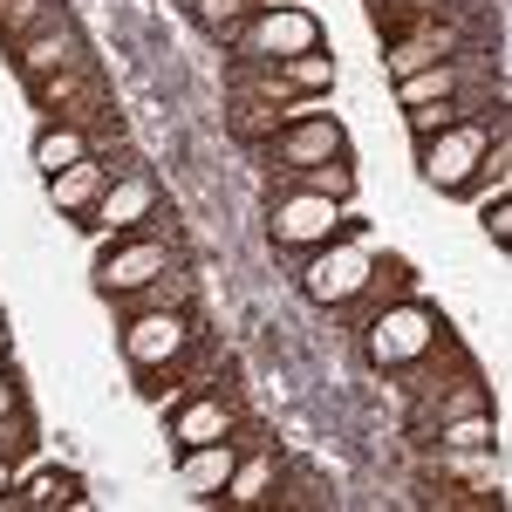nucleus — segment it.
Listing matches in <instances>:
<instances>
[{
    "mask_svg": "<svg viewBox=\"0 0 512 512\" xmlns=\"http://www.w3.org/2000/svg\"><path fill=\"white\" fill-rule=\"evenodd\" d=\"M342 226H349V205L328 192H301V185H287L267 212V239L287 246V253H315L328 239H342Z\"/></svg>",
    "mask_w": 512,
    "mask_h": 512,
    "instance_id": "obj_1",
    "label": "nucleus"
},
{
    "mask_svg": "<svg viewBox=\"0 0 512 512\" xmlns=\"http://www.w3.org/2000/svg\"><path fill=\"white\" fill-rule=\"evenodd\" d=\"M321 48V21L308 14V7H260L246 28H239V55L246 62H260V69H274V62H287V55H315Z\"/></svg>",
    "mask_w": 512,
    "mask_h": 512,
    "instance_id": "obj_2",
    "label": "nucleus"
},
{
    "mask_svg": "<svg viewBox=\"0 0 512 512\" xmlns=\"http://www.w3.org/2000/svg\"><path fill=\"white\" fill-rule=\"evenodd\" d=\"M485 151H492V130L472 123V117H458L451 130L424 137L417 171H424V185H437V192H465V185L478 178V164H485Z\"/></svg>",
    "mask_w": 512,
    "mask_h": 512,
    "instance_id": "obj_3",
    "label": "nucleus"
},
{
    "mask_svg": "<svg viewBox=\"0 0 512 512\" xmlns=\"http://www.w3.org/2000/svg\"><path fill=\"white\" fill-rule=\"evenodd\" d=\"M369 280H376L369 246H342V239H328V246L308 253V267H301V294H308L315 308H342V301H355Z\"/></svg>",
    "mask_w": 512,
    "mask_h": 512,
    "instance_id": "obj_4",
    "label": "nucleus"
},
{
    "mask_svg": "<svg viewBox=\"0 0 512 512\" xmlns=\"http://www.w3.org/2000/svg\"><path fill=\"white\" fill-rule=\"evenodd\" d=\"M431 342H437V315L417 308V301L383 308V315L369 321V362H376V369H403V362L431 355Z\"/></svg>",
    "mask_w": 512,
    "mask_h": 512,
    "instance_id": "obj_5",
    "label": "nucleus"
},
{
    "mask_svg": "<svg viewBox=\"0 0 512 512\" xmlns=\"http://www.w3.org/2000/svg\"><path fill=\"white\" fill-rule=\"evenodd\" d=\"M349 151V137H342V123L328 117V110H315V117H294L280 123V137L267 144V158L280 164V171H308V164H335Z\"/></svg>",
    "mask_w": 512,
    "mask_h": 512,
    "instance_id": "obj_6",
    "label": "nucleus"
},
{
    "mask_svg": "<svg viewBox=\"0 0 512 512\" xmlns=\"http://www.w3.org/2000/svg\"><path fill=\"white\" fill-rule=\"evenodd\" d=\"M192 342V328L178 308H158V315H137L123 328V355H130V369H164V362H178Z\"/></svg>",
    "mask_w": 512,
    "mask_h": 512,
    "instance_id": "obj_7",
    "label": "nucleus"
},
{
    "mask_svg": "<svg viewBox=\"0 0 512 512\" xmlns=\"http://www.w3.org/2000/svg\"><path fill=\"white\" fill-rule=\"evenodd\" d=\"M158 274H171V246H164V239H130L117 253H103L96 287H103V294H144Z\"/></svg>",
    "mask_w": 512,
    "mask_h": 512,
    "instance_id": "obj_8",
    "label": "nucleus"
},
{
    "mask_svg": "<svg viewBox=\"0 0 512 512\" xmlns=\"http://www.w3.org/2000/svg\"><path fill=\"white\" fill-rule=\"evenodd\" d=\"M151 212H158V185H151V178H117L110 192L89 205L82 226H96V233H137Z\"/></svg>",
    "mask_w": 512,
    "mask_h": 512,
    "instance_id": "obj_9",
    "label": "nucleus"
},
{
    "mask_svg": "<svg viewBox=\"0 0 512 512\" xmlns=\"http://www.w3.org/2000/svg\"><path fill=\"white\" fill-rule=\"evenodd\" d=\"M233 465H239V451L219 437V444H192V451L178 458V478L192 485L198 499H219V492H226V478H233Z\"/></svg>",
    "mask_w": 512,
    "mask_h": 512,
    "instance_id": "obj_10",
    "label": "nucleus"
},
{
    "mask_svg": "<svg viewBox=\"0 0 512 512\" xmlns=\"http://www.w3.org/2000/svg\"><path fill=\"white\" fill-rule=\"evenodd\" d=\"M219 437H233V410H226L219 396H198V403H185V410L171 417V444H178V451L219 444Z\"/></svg>",
    "mask_w": 512,
    "mask_h": 512,
    "instance_id": "obj_11",
    "label": "nucleus"
},
{
    "mask_svg": "<svg viewBox=\"0 0 512 512\" xmlns=\"http://www.w3.org/2000/svg\"><path fill=\"white\" fill-rule=\"evenodd\" d=\"M103 192H110V171H103L96 158H76L69 171H55V178H48V198H55V212H89V205H96Z\"/></svg>",
    "mask_w": 512,
    "mask_h": 512,
    "instance_id": "obj_12",
    "label": "nucleus"
},
{
    "mask_svg": "<svg viewBox=\"0 0 512 512\" xmlns=\"http://www.w3.org/2000/svg\"><path fill=\"white\" fill-rule=\"evenodd\" d=\"M280 89H294V96H328L335 89V55H287V62H274Z\"/></svg>",
    "mask_w": 512,
    "mask_h": 512,
    "instance_id": "obj_13",
    "label": "nucleus"
},
{
    "mask_svg": "<svg viewBox=\"0 0 512 512\" xmlns=\"http://www.w3.org/2000/svg\"><path fill=\"white\" fill-rule=\"evenodd\" d=\"M76 158H89V137H82V130H69V123H55V130H41V137H35V164H41V178L69 171Z\"/></svg>",
    "mask_w": 512,
    "mask_h": 512,
    "instance_id": "obj_14",
    "label": "nucleus"
},
{
    "mask_svg": "<svg viewBox=\"0 0 512 512\" xmlns=\"http://www.w3.org/2000/svg\"><path fill=\"white\" fill-rule=\"evenodd\" d=\"M451 89H458V62H431V69H417V76L396 82V103L417 110V103H437V96H451Z\"/></svg>",
    "mask_w": 512,
    "mask_h": 512,
    "instance_id": "obj_15",
    "label": "nucleus"
},
{
    "mask_svg": "<svg viewBox=\"0 0 512 512\" xmlns=\"http://www.w3.org/2000/svg\"><path fill=\"white\" fill-rule=\"evenodd\" d=\"M287 178H294L301 192H328V198H342V205L355 198V171L342 158H335V164H308V171H287Z\"/></svg>",
    "mask_w": 512,
    "mask_h": 512,
    "instance_id": "obj_16",
    "label": "nucleus"
},
{
    "mask_svg": "<svg viewBox=\"0 0 512 512\" xmlns=\"http://www.w3.org/2000/svg\"><path fill=\"white\" fill-rule=\"evenodd\" d=\"M267 478H274V465H267V458H246V465H233V478H226V499L253 506V499L267 492Z\"/></svg>",
    "mask_w": 512,
    "mask_h": 512,
    "instance_id": "obj_17",
    "label": "nucleus"
},
{
    "mask_svg": "<svg viewBox=\"0 0 512 512\" xmlns=\"http://www.w3.org/2000/svg\"><path fill=\"white\" fill-rule=\"evenodd\" d=\"M458 117H465V110H458L451 96H437V103H417V110H410V130H417V144H424V137H437V130H451Z\"/></svg>",
    "mask_w": 512,
    "mask_h": 512,
    "instance_id": "obj_18",
    "label": "nucleus"
},
{
    "mask_svg": "<svg viewBox=\"0 0 512 512\" xmlns=\"http://www.w3.org/2000/svg\"><path fill=\"white\" fill-rule=\"evenodd\" d=\"M239 21H246V0H198V28H212V35H239Z\"/></svg>",
    "mask_w": 512,
    "mask_h": 512,
    "instance_id": "obj_19",
    "label": "nucleus"
},
{
    "mask_svg": "<svg viewBox=\"0 0 512 512\" xmlns=\"http://www.w3.org/2000/svg\"><path fill=\"white\" fill-rule=\"evenodd\" d=\"M478 226H485L492 246H506V239H512V198L506 192H499V198H478Z\"/></svg>",
    "mask_w": 512,
    "mask_h": 512,
    "instance_id": "obj_20",
    "label": "nucleus"
},
{
    "mask_svg": "<svg viewBox=\"0 0 512 512\" xmlns=\"http://www.w3.org/2000/svg\"><path fill=\"white\" fill-rule=\"evenodd\" d=\"M444 444H451V451H478V444H492V417H485V410L458 417V424L444 431Z\"/></svg>",
    "mask_w": 512,
    "mask_h": 512,
    "instance_id": "obj_21",
    "label": "nucleus"
},
{
    "mask_svg": "<svg viewBox=\"0 0 512 512\" xmlns=\"http://www.w3.org/2000/svg\"><path fill=\"white\" fill-rule=\"evenodd\" d=\"M28 499H35V506H62V499H76V485L62 472H35L28 478Z\"/></svg>",
    "mask_w": 512,
    "mask_h": 512,
    "instance_id": "obj_22",
    "label": "nucleus"
},
{
    "mask_svg": "<svg viewBox=\"0 0 512 512\" xmlns=\"http://www.w3.org/2000/svg\"><path fill=\"white\" fill-rule=\"evenodd\" d=\"M431 62H444V55H437V41H410V48H396V55H390L396 76H417V69H431Z\"/></svg>",
    "mask_w": 512,
    "mask_h": 512,
    "instance_id": "obj_23",
    "label": "nucleus"
},
{
    "mask_svg": "<svg viewBox=\"0 0 512 512\" xmlns=\"http://www.w3.org/2000/svg\"><path fill=\"white\" fill-rule=\"evenodd\" d=\"M62 48H69V41H62V35H55V41H35V48H28L21 62H28V69H55V62H69Z\"/></svg>",
    "mask_w": 512,
    "mask_h": 512,
    "instance_id": "obj_24",
    "label": "nucleus"
},
{
    "mask_svg": "<svg viewBox=\"0 0 512 512\" xmlns=\"http://www.w3.org/2000/svg\"><path fill=\"white\" fill-rule=\"evenodd\" d=\"M14 485H21V478H14V465H7V458H0V499H7V492H14Z\"/></svg>",
    "mask_w": 512,
    "mask_h": 512,
    "instance_id": "obj_25",
    "label": "nucleus"
},
{
    "mask_svg": "<svg viewBox=\"0 0 512 512\" xmlns=\"http://www.w3.org/2000/svg\"><path fill=\"white\" fill-rule=\"evenodd\" d=\"M14 417V383H0V424Z\"/></svg>",
    "mask_w": 512,
    "mask_h": 512,
    "instance_id": "obj_26",
    "label": "nucleus"
},
{
    "mask_svg": "<svg viewBox=\"0 0 512 512\" xmlns=\"http://www.w3.org/2000/svg\"><path fill=\"white\" fill-rule=\"evenodd\" d=\"M7 14H14V0H0V21H7Z\"/></svg>",
    "mask_w": 512,
    "mask_h": 512,
    "instance_id": "obj_27",
    "label": "nucleus"
},
{
    "mask_svg": "<svg viewBox=\"0 0 512 512\" xmlns=\"http://www.w3.org/2000/svg\"><path fill=\"white\" fill-rule=\"evenodd\" d=\"M0 355H7V328H0Z\"/></svg>",
    "mask_w": 512,
    "mask_h": 512,
    "instance_id": "obj_28",
    "label": "nucleus"
}]
</instances>
